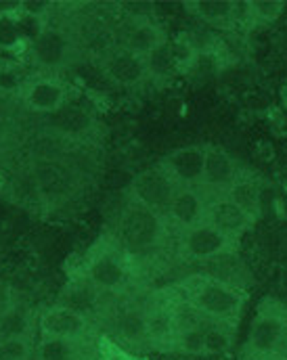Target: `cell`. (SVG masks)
I'll return each instance as SVG.
<instances>
[{
    "label": "cell",
    "mask_w": 287,
    "mask_h": 360,
    "mask_svg": "<svg viewBox=\"0 0 287 360\" xmlns=\"http://www.w3.org/2000/svg\"><path fill=\"white\" fill-rule=\"evenodd\" d=\"M115 239L128 256L147 254L162 248L170 235V226L164 214L151 212L143 205L128 201L115 224Z\"/></svg>",
    "instance_id": "277c9868"
},
{
    "label": "cell",
    "mask_w": 287,
    "mask_h": 360,
    "mask_svg": "<svg viewBox=\"0 0 287 360\" xmlns=\"http://www.w3.org/2000/svg\"><path fill=\"white\" fill-rule=\"evenodd\" d=\"M243 168H239L237 160L220 145H205V162H203V179L201 191L208 197L224 195Z\"/></svg>",
    "instance_id": "7c38bea8"
},
{
    "label": "cell",
    "mask_w": 287,
    "mask_h": 360,
    "mask_svg": "<svg viewBox=\"0 0 287 360\" xmlns=\"http://www.w3.org/2000/svg\"><path fill=\"white\" fill-rule=\"evenodd\" d=\"M205 222L233 239H241L245 233H250L254 229L256 218L250 216L245 210H241L229 197L220 195V197H210Z\"/></svg>",
    "instance_id": "9a60e30c"
},
{
    "label": "cell",
    "mask_w": 287,
    "mask_h": 360,
    "mask_svg": "<svg viewBox=\"0 0 287 360\" xmlns=\"http://www.w3.org/2000/svg\"><path fill=\"white\" fill-rule=\"evenodd\" d=\"M0 70H2V68H0Z\"/></svg>",
    "instance_id": "836d02e7"
},
{
    "label": "cell",
    "mask_w": 287,
    "mask_h": 360,
    "mask_svg": "<svg viewBox=\"0 0 287 360\" xmlns=\"http://www.w3.org/2000/svg\"><path fill=\"white\" fill-rule=\"evenodd\" d=\"M269 360H287V359H269Z\"/></svg>",
    "instance_id": "d6a6232c"
},
{
    "label": "cell",
    "mask_w": 287,
    "mask_h": 360,
    "mask_svg": "<svg viewBox=\"0 0 287 360\" xmlns=\"http://www.w3.org/2000/svg\"><path fill=\"white\" fill-rule=\"evenodd\" d=\"M0 51H8V53L27 57V46H25V42L19 34L17 21H15V8L0 11Z\"/></svg>",
    "instance_id": "cb8c5ba5"
},
{
    "label": "cell",
    "mask_w": 287,
    "mask_h": 360,
    "mask_svg": "<svg viewBox=\"0 0 287 360\" xmlns=\"http://www.w3.org/2000/svg\"><path fill=\"white\" fill-rule=\"evenodd\" d=\"M101 74L109 84L117 89H136L149 82L147 61L117 44H113L109 51L103 53Z\"/></svg>",
    "instance_id": "ba28073f"
},
{
    "label": "cell",
    "mask_w": 287,
    "mask_h": 360,
    "mask_svg": "<svg viewBox=\"0 0 287 360\" xmlns=\"http://www.w3.org/2000/svg\"><path fill=\"white\" fill-rule=\"evenodd\" d=\"M210 197L199 188H179L166 210V222L172 231L179 235L185 231H191L197 224L205 222V212H208Z\"/></svg>",
    "instance_id": "4fadbf2b"
},
{
    "label": "cell",
    "mask_w": 287,
    "mask_h": 360,
    "mask_svg": "<svg viewBox=\"0 0 287 360\" xmlns=\"http://www.w3.org/2000/svg\"><path fill=\"white\" fill-rule=\"evenodd\" d=\"M185 11L203 25L222 32H248L250 2L193 0V2H185Z\"/></svg>",
    "instance_id": "9c48e42d"
},
{
    "label": "cell",
    "mask_w": 287,
    "mask_h": 360,
    "mask_svg": "<svg viewBox=\"0 0 287 360\" xmlns=\"http://www.w3.org/2000/svg\"><path fill=\"white\" fill-rule=\"evenodd\" d=\"M101 300H103V293L96 291L91 283H87L84 278L80 276H74L70 278V283L65 285L63 293H61V300L59 304L84 314L87 319L93 321L96 312H98V306H101Z\"/></svg>",
    "instance_id": "ffe728a7"
},
{
    "label": "cell",
    "mask_w": 287,
    "mask_h": 360,
    "mask_svg": "<svg viewBox=\"0 0 287 360\" xmlns=\"http://www.w3.org/2000/svg\"><path fill=\"white\" fill-rule=\"evenodd\" d=\"M96 359L98 360H149L132 350H128L126 346H122L120 342H115L111 335H98L96 340Z\"/></svg>",
    "instance_id": "f546056e"
},
{
    "label": "cell",
    "mask_w": 287,
    "mask_h": 360,
    "mask_svg": "<svg viewBox=\"0 0 287 360\" xmlns=\"http://www.w3.org/2000/svg\"><path fill=\"white\" fill-rule=\"evenodd\" d=\"M80 342L70 340H57V338H42L38 335L34 359L36 360H84Z\"/></svg>",
    "instance_id": "603a6c76"
},
{
    "label": "cell",
    "mask_w": 287,
    "mask_h": 360,
    "mask_svg": "<svg viewBox=\"0 0 287 360\" xmlns=\"http://www.w3.org/2000/svg\"><path fill=\"white\" fill-rule=\"evenodd\" d=\"M147 316V342L149 348L162 350V352H172L174 350V340L179 333V323H177V302H155L149 308H145Z\"/></svg>",
    "instance_id": "2e32d148"
},
{
    "label": "cell",
    "mask_w": 287,
    "mask_h": 360,
    "mask_svg": "<svg viewBox=\"0 0 287 360\" xmlns=\"http://www.w3.org/2000/svg\"><path fill=\"white\" fill-rule=\"evenodd\" d=\"M13 8H15V21H17L19 34H21L25 46H30L32 42H36L44 34V30L51 25V21H49V17H42V15L25 11L21 4H17Z\"/></svg>",
    "instance_id": "83f0119b"
},
{
    "label": "cell",
    "mask_w": 287,
    "mask_h": 360,
    "mask_svg": "<svg viewBox=\"0 0 287 360\" xmlns=\"http://www.w3.org/2000/svg\"><path fill=\"white\" fill-rule=\"evenodd\" d=\"M203 162H205V145H187L170 151L160 166L166 170V174L179 188H193V186H201Z\"/></svg>",
    "instance_id": "5bb4252c"
},
{
    "label": "cell",
    "mask_w": 287,
    "mask_h": 360,
    "mask_svg": "<svg viewBox=\"0 0 287 360\" xmlns=\"http://www.w3.org/2000/svg\"><path fill=\"white\" fill-rule=\"evenodd\" d=\"M241 360L287 359V304L277 297H264L254 314Z\"/></svg>",
    "instance_id": "7a4b0ae2"
},
{
    "label": "cell",
    "mask_w": 287,
    "mask_h": 360,
    "mask_svg": "<svg viewBox=\"0 0 287 360\" xmlns=\"http://www.w3.org/2000/svg\"><path fill=\"white\" fill-rule=\"evenodd\" d=\"M38 333L42 338H57L84 344L93 333V321L57 302L44 308L42 314L38 316Z\"/></svg>",
    "instance_id": "8fae6325"
},
{
    "label": "cell",
    "mask_w": 287,
    "mask_h": 360,
    "mask_svg": "<svg viewBox=\"0 0 287 360\" xmlns=\"http://www.w3.org/2000/svg\"><path fill=\"white\" fill-rule=\"evenodd\" d=\"M229 55L222 49L220 40H214L210 46L199 49L193 57V61L185 70V78L201 82V80H212L216 76H220L227 68H229Z\"/></svg>",
    "instance_id": "ac0fdd59"
},
{
    "label": "cell",
    "mask_w": 287,
    "mask_h": 360,
    "mask_svg": "<svg viewBox=\"0 0 287 360\" xmlns=\"http://www.w3.org/2000/svg\"><path fill=\"white\" fill-rule=\"evenodd\" d=\"M19 101L32 113H59L70 101V86L59 76L40 74L36 78H27L25 86L19 92Z\"/></svg>",
    "instance_id": "30bf717a"
},
{
    "label": "cell",
    "mask_w": 287,
    "mask_h": 360,
    "mask_svg": "<svg viewBox=\"0 0 287 360\" xmlns=\"http://www.w3.org/2000/svg\"><path fill=\"white\" fill-rule=\"evenodd\" d=\"M177 191H179V186L166 174V170L158 164L153 168H145L143 172H139L132 179L128 195H130L132 203L143 205V207L158 212V214H166Z\"/></svg>",
    "instance_id": "52a82bcc"
},
{
    "label": "cell",
    "mask_w": 287,
    "mask_h": 360,
    "mask_svg": "<svg viewBox=\"0 0 287 360\" xmlns=\"http://www.w3.org/2000/svg\"><path fill=\"white\" fill-rule=\"evenodd\" d=\"M76 38L70 30L59 25H49L44 34L27 46L30 63L46 76H57L61 70L70 68L76 59Z\"/></svg>",
    "instance_id": "8992f818"
},
{
    "label": "cell",
    "mask_w": 287,
    "mask_h": 360,
    "mask_svg": "<svg viewBox=\"0 0 287 360\" xmlns=\"http://www.w3.org/2000/svg\"><path fill=\"white\" fill-rule=\"evenodd\" d=\"M27 78H23L21 68H2L0 70V94H17L25 86Z\"/></svg>",
    "instance_id": "1f68e13d"
},
{
    "label": "cell",
    "mask_w": 287,
    "mask_h": 360,
    "mask_svg": "<svg viewBox=\"0 0 287 360\" xmlns=\"http://www.w3.org/2000/svg\"><path fill=\"white\" fill-rule=\"evenodd\" d=\"M224 197L235 201L241 210H245L256 220L260 218V212H262V184H260V179L256 174H252L248 170H241L239 176L231 184V188L224 193Z\"/></svg>",
    "instance_id": "44dd1931"
},
{
    "label": "cell",
    "mask_w": 287,
    "mask_h": 360,
    "mask_svg": "<svg viewBox=\"0 0 287 360\" xmlns=\"http://www.w3.org/2000/svg\"><path fill=\"white\" fill-rule=\"evenodd\" d=\"M38 329V319L34 321L30 310L15 304H4L0 308V340L8 338H32Z\"/></svg>",
    "instance_id": "7402d4cb"
},
{
    "label": "cell",
    "mask_w": 287,
    "mask_h": 360,
    "mask_svg": "<svg viewBox=\"0 0 287 360\" xmlns=\"http://www.w3.org/2000/svg\"><path fill=\"white\" fill-rule=\"evenodd\" d=\"M183 302L205 323H218L237 329L248 304V291L241 285L222 281L214 274H191L179 283Z\"/></svg>",
    "instance_id": "6da1fadb"
},
{
    "label": "cell",
    "mask_w": 287,
    "mask_h": 360,
    "mask_svg": "<svg viewBox=\"0 0 287 360\" xmlns=\"http://www.w3.org/2000/svg\"><path fill=\"white\" fill-rule=\"evenodd\" d=\"M172 352L187 356H205V321L179 329Z\"/></svg>",
    "instance_id": "d4e9b609"
},
{
    "label": "cell",
    "mask_w": 287,
    "mask_h": 360,
    "mask_svg": "<svg viewBox=\"0 0 287 360\" xmlns=\"http://www.w3.org/2000/svg\"><path fill=\"white\" fill-rule=\"evenodd\" d=\"M235 329L218 323H205V356L224 354L231 350Z\"/></svg>",
    "instance_id": "f1b7e54d"
},
{
    "label": "cell",
    "mask_w": 287,
    "mask_h": 360,
    "mask_svg": "<svg viewBox=\"0 0 287 360\" xmlns=\"http://www.w3.org/2000/svg\"><path fill=\"white\" fill-rule=\"evenodd\" d=\"M286 11L283 2L275 0H252L250 2V17H248V32L273 25Z\"/></svg>",
    "instance_id": "484cf974"
},
{
    "label": "cell",
    "mask_w": 287,
    "mask_h": 360,
    "mask_svg": "<svg viewBox=\"0 0 287 360\" xmlns=\"http://www.w3.org/2000/svg\"><path fill=\"white\" fill-rule=\"evenodd\" d=\"M113 340L130 348H149L145 308H126L113 321Z\"/></svg>",
    "instance_id": "d6986e66"
},
{
    "label": "cell",
    "mask_w": 287,
    "mask_h": 360,
    "mask_svg": "<svg viewBox=\"0 0 287 360\" xmlns=\"http://www.w3.org/2000/svg\"><path fill=\"white\" fill-rule=\"evenodd\" d=\"M168 42L170 38L164 25L155 17H147V19H132L117 46H124L126 51L147 59L149 55H153L158 49H162Z\"/></svg>",
    "instance_id": "e0dca14e"
},
{
    "label": "cell",
    "mask_w": 287,
    "mask_h": 360,
    "mask_svg": "<svg viewBox=\"0 0 287 360\" xmlns=\"http://www.w3.org/2000/svg\"><path fill=\"white\" fill-rule=\"evenodd\" d=\"M130 256L120 245L115 235H105L84 254L78 269L72 270L74 276L84 278L103 295L117 293L130 278Z\"/></svg>",
    "instance_id": "3957f363"
},
{
    "label": "cell",
    "mask_w": 287,
    "mask_h": 360,
    "mask_svg": "<svg viewBox=\"0 0 287 360\" xmlns=\"http://www.w3.org/2000/svg\"><path fill=\"white\" fill-rule=\"evenodd\" d=\"M239 239H233L208 222L197 224L191 231L179 235L177 256L189 264H210L229 256H237Z\"/></svg>",
    "instance_id": "5b68a950"
},
{
    "label": "cell",
    "mask_w": 287,
    "mask_h": 360,
    "mask_svg": "<svg viewBox=\"0 0 287 360\" xmlns=\"http://www.w3.org/2000/svg\"><path fill=\"white\" fill-rule=\"evenodd\" d=\"M147 70H149V80H155V82H168L172 80L174 76H179V68H177V61L172 57V51H170V42L164 44L162 49H158L153 55H149L147 59Z\"/></svg>",
    "instance_id": "4316f807"
},
{
    "label": "cell",
    "mask_w": 287,
    "mask_h": 360,
    "mask_svg": "<svg viewBox=\"0 0 287 360\" xmlns=\"http://www.w3.org/2000/svg\"><path fill=\"white\" fill-rule=\"evenodd\" d=\"M34 338L0 340V360H30L34 356Z\"/></svg>",
    "instance_id": "4dcf8cb0"
}]
</instances>
